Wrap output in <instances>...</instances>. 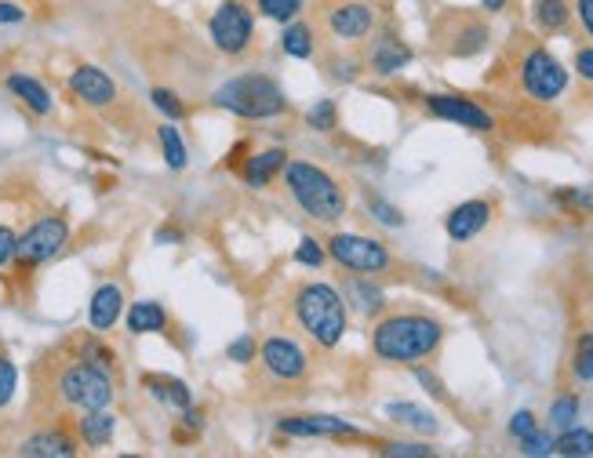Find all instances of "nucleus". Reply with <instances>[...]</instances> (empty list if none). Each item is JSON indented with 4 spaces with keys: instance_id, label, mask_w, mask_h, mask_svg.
<instances>
[{
    "instance_id": "nucleus-1",
    "label": "nucleus",
    "mask_w": 593,
    "mask_h": 458,
    "mask_svg": "<svg viewBox=\"0 0 593 458\" xmlns=\"http://www.w3.org/2000/svg\"><path fill=\"white\" fill-rule=\"evenodd\" d=\"M444 339L441 320L423 317V313H397L375 324L372 349L379 360L390 364H419V360L433 357Z\"/></svg>"
},
{
    "instance_id": "nucleus-2",
    "label": "nucleus",
    "mask_w": 593,
    "mask_h": 458,
    "mask_svg": "<svg viewBox=\"0 0 593 458\" xmlns=\"http://www.w3.org/2000/svg\"><path fill=\"white\" fill-rule=\"evenodd\" d=\"M284 182H288L292 200L310 215V219L339 222L342 215H346V193H342V186L324 168L310 164V160L284 164Z\"/></svg>"
},
{
    "instance_id": "nucleus-3",
    "label": "nucleus",
    "mask_w": 593,
    "mask_h": 458,
    "mask_svg": "<svg viewBox=\"0 0 593 458\" xmlns=\"http://www.w3.org/2000/svg\"><path fill=\"white\" fill-rule=\"evenodd\" d=\"M295 320L321 349H335L346 335V302L332 284H302L295 291Z\"/></svg>"
},
{
    "instance_id": "nucleus-4",
    "label": "nucleus",
    "mask_w": 593,
    "mask_h": 458,
    "mask_svg": "<svg viewBox=\"0 0 593 458\" xmlns=\"http://www.w3.org/2000/svg\"><path fill=\"white\" fill-rule=\"evenodd\" d=\"M212 102L219 110H230L233 117H244V120H270L288 110V99H284L281 84L270 77H262V73H244V77L226 80L222 88H215Z\"/></svg>"
},
{
    "instance_id": "nucleus-5",
    "label": "nucleus",
    "mask_w": 593,
    "mask_h": 458,
    "mask_svg": "<svg viewBox=\"0 0 593 458\" xmlns=\"http://www.w3.org/2000/svg\"><path fill=\"white\" fill-rule=\"evenodd\" d=\"M59 397L62 404L81 411H95V408H110L113 404V379L110 371L95 364V360H77L59 375Z\"/></svg>"
},
{
    "instance_id": "nucleus-6",
    "label": "nucleus",
    "mask_w": 593,
    "mask_h": 458,
    "mask_svg": "<svg viewBox=\"0 0 593 458\" xmlns=\"http://www.w3.org/2000/svg\"><path fill=\"white\" fill-rule=\"evenodd\" d=\"M208 33H212V44L222 55H241V51H248V44L255 37L252 8L241 4V0H222L215 8L212 22H208Z\"/></svg>"
},
{
    "instance_id": "nucleus-7",
    "label": "nucleus",
    "mask_w": 593,
    "mask_h": 458,
    "mask_svg": "<svg viewBox=\"0 0 593 458\" xmlns=\"http://www.w3.org/2000/svg\"><path fill=\"white\" fill-rule=\"evenodd\" d=\"M521 88L528 91L535 102L561 99L564 88H568V70H564L546 48H532L521 62Z\"/></svg>"
},
{
    "instance_id": "nucleus-8",
    "label": "nucleus",
    "mask_w": 593,
    "mask_h": 458,
    "mask_svg": "<svg viewBox=\"0 0 593 458\" xmlns=\"http://www.w3.org/2000/svg\"><path fill=\"white\" fill-rule=\"evenodd\" d=\"M66 244H70V222L59 219V215H48V219H37L22 233L15 259H19L22 266H41V262L55 259Z\"/></svg>"
},
{
    "instance_id": "nucleus-9",
    "label": "nucleus",
    "mask_w": 593,
    "mask_h": 458,
    "mask_svg": "<svg viewBox=\"0 0 593 458\" xmlns=\"http://www.w3.org/2000/svg\"><path fill=\"white\" fill-rule=\"evenodd\" d=\"M328 255L342 269H353V273H382V269L390 266L386 244H379L372 237H361V233H335L328 240Z\"/></svg>"
},
{
    "instance_id": "nucleus-10",
    "label": "nucleus",
    "mask_w": 593,
    "mask_h": 458,
    "mask_svg": "<svg viewBox=\"0 0 593 458\" xmlns=\"http://www.w3.org/2000/svg\"><path fill=\"white\" fill-rule=\"evenodd\" d=\"M375 19H379V15H375V8L368 0H339V4H332V8L324 11L328 33H332L335 40H346V44L372 37Z\"/></svg>"
},
{
    "instance_id": "nucleus-11",
    "label": "nucleus",
    "mask_w": 593,
    "mask_h": 458,
    "mask_svg": "<svg viewBox=\"0 0 593 458\" xmlns=\"http://www.w3.org/2000/svg\"><path fill=\"white\" fill-rule=\"evenodd\" d=\"M426 110H430L433 117L452 120V124L470 128V131H492L495 128L492 113L484 110V106H477L473 99H463V95H430V99H426Z\"/></svg>"
},
{
    "instance_id": "nucleus-12",
    "label": "nucleus",
    "mask_w": 593,
    "mask_h": 458,
    "mask_svg": "<svg viewBox=\"0 0 593 458\" xmlns=\"http://www.w3.org/2000/svg\"><path fill=\"white\" fill-rule=\"evenodd\" d=\"M259 360H262V368L281 382H299L302 375H306V353H302L292 339H281V335H273V339L262 342Z\"/></svg>"
},
{
    "instance_id": "nucleus-13",
    "label": "nucleus",
    "mask_w": 593,
    "mask_h": 458,
    "mask_svg": "<svg viewBox=\"0 0 593 458\" xmlns=\"http://www.w3.org/2000/svg\"><path fill=\"white\" fill-rule=\"evenodd\" d=\"M70 91L84 106H91V110H106V106L117 102V84H113L110 73L99 70V66H77V70L70 73Z\"/></svg>"
},
{
    "instance_id": "nucleus-14",
    "label": "nucleus",
    "mask_w": 593,
    "mask_h": 458,
    "mask_svg": "<svg viewBox=\"0 0 593 458\" xmlns=\"http://www.w3.org/2000/svg\"><path fill=\"white\" fill-rule=\"evenodd\" d=\"M284 437H357V429L346 419H335V415H288V419L277 422Z\"/></svg>"
},
{
    "instance_id": "nucleus-15",
    "label": "nucleus",
    "mask_w": 593,
    "mask_h": 458,
    "mask_svg": "<svg viewBox=\"0 0 593 458\" xmlns=\"http://www.w3.org/2000/svg\"><path fill=\"white\" fill-rule=\"evenodd\" d=\"M488 222H492V204H488V200H466V204L452 208V215L444 219V229H448V237H452L455 244H466V240L477 237Z\"/></svg>"
},
{
    "instance_id": "nucleus-16",
    "label": "nucleus",
    "mask_w": 593,
    "mask_h": 458,
    "mask_svg": "<svg viewBox=\"0 0 593 458\" xmlns=\"http://www.w3.org/2000/svg\"><path fill=\"white\" fill-rule=\"evenodd\" d=\"M124 313V291L117 284H102L95 288L91 295V306H88V324L95 331H110Z\"/></svg>"
},
{
    "instance_id": "nucleus-17",
    "label": "nucleus",
    "mask_w": 593,
    "mask_h": 458,
    "mask_svg": "<svg viewBox=\"0 0 593 458\" xmlns=\"http://www.w3.org/2000/svg\"><path fill=\"white\" fill-rule=\"evenodd\" d=\"M19 455L26 458H70L77 455V444H73L66 433L59 429H44V433H33L19 444Z\"/></svg>"
},
{
    "instance_id": "nucleus-18",
    "label": "nucleus",
    "mask_w": 593,
    "mask_h": 458,
    "mask_svg": "<svg viewBox=\"0 0 593 458\" xmlns=\"http://www.w3.org/2000/svg\"><path fill=\"white\" fill-rule=\"evenodd\" d=\"M8 91L22 102V106H26V110L37 113V117H48L51 106H55V102H51V91L44 88L37 77H26V73H11Z\"/></svg>"
},
{
    "instance_id": "nucleus-19",
    "label": "nucleus",
    "mask_w": 593,
    "mask_h": 458,
    "mask_svg": "<svg viewBox=\"0 0 593 458\" xmlns=\"http://www.w3.org/2000/svg\"><path fill=\"white\" fill-rule=\"evenodd\" d=\"M368 62H372V70L379 73V77H393V73H401L404 66L412 62V51L404 48L397 37H379L372 55H368Z\"/></svg>"
},
{
    "instance_id": "nucleus-20",
    "label": "nucleus",
    "mask_w": 593,
    "mask_h": 458,
    "mask_svg": "<svg viewBox=\"0 0 593 458\" xmlns=\"http://www.w3.org/2000/svg\"><path fill=\"white\" fill-rule=\"evenodd\" d=\"M146 389L153 393V400H161L164 408H175V411H186L193 404V393L190 386L182 379H171V375H146Z\"/></svg>"
},
{
    "instance_id": "nucleus-21",
    "label": "nucleus",
    "mask_w": 593,
    "mask_h": 458,
    "mask_svg": "<svg viewBox=\"0 0 593 458\" xmlns=\"http://www.w3.org/2000/svg\"><path fill=\"white\" fill-rule=\"evenodd\" d=\"M168 328V313H164L161 302H131L128 309V331L131 335H157V331Z\"/></svg>"
},
{
    "instance_id": "nucleus-22",
    "label": "nucleus",
    "mask_w": 593,
    "mask_h": 458,
    "mask_svg": "<svg viewBox=\"0 0 593 458\" xmlns=\"http://www.w3.org/2000/svg\"><path fill=\"white\" fill-rule=\"evenodd\" d=\"M288 164V153L284 150H262L259 157L248 160V168H244V182L252 186V190H266L273 182V175Z\"/></svg>"
},
{
    "instance_id": "nucleus-23",
    "label": "nucleus",
    "mask_w": 593,
    "mask_h": 458,
    "mask_svg": "<svg viewBox=\"0 0 593 458\" xmlns=\"http://www.w3.org/2000/svg\"><path fill=\"white\" fill-rule=\"evenodd\" d=\"M113 429H117V419L110 415V408H95L84 411L81 419V440L88 448H106L113 440Z\"/></svg>"
},
{
    "instance_id": "nucleus-24",
    "label": "nucleus",
    "mask_w": 593,
    "mask_h": 458,
    "mask_svg": "<svg viewBox=\"0 0 593 458\" xmlns=\"http://www.w3.org/2000/svg\"><path fill=\"white\" fill-rule=\"evenodd\" d=\"M157 142H161L164 164H168L171 171L186 168V142H182L179 128H175V120H164L161 128H157Z\"/></svg>"
},
{
    "instance_id": "nucleus-25",
    "label": "nucleus",
    "mask_w": 593,
    "mask_h": 458,
    "mask_svg": "<svg viewBox=\"0 0 593 458\" xmlns=\"http://www.w3.org/2000/svg\"><path fill=\"white\" fill-rule=\"evenodd\" d=\"M386 415L397 426L419 429V433H437V419L426 408H419V404H386Z\"/></svg>"
},
{
    "instance_id": "nucleus-26",
    "label": "nucleus",
    "mask_w": 593,
    "mask_h": 458,
    "mask_svg": "<svg viewBox=\"0 0 593 458\" xmlns=\"http://www.w3.org/2000/svg\"><path fill=\"white\" fill-rule=\"evenodd\" d=\"M553 455L564 458H590L593 455V433L590 429H561V437L553 440Z\"/></svg>"
},
{
    "instance_id": "nucleus-27",
    "label": "nucleus",
    "mask_w": 593,
    "mask_h": 458,
    "mask_svg": "<svg viewBox=\"0 0 593 458\" xmlns=\"http://www.w3.org/2000/svg\"><path fill=\"white\" fill-rule=\"evenodd\" d=\"M568 19H572V11H568L564 0H535V26H539L543 33L564 30Z\"/></svg>"
},
{
    "instance_id": "nucleus-28",
    "label": "nucleus",
    "mask_w": 593,
    "mask_h": 458,
    "mask_svg": "<svg viewBox=\"0 0 593 458\" xmlns=\"http://www.w3.org/2000/svg\"><path fill=\"white\" fill-rule=\"evenodd\" d=\"M281 48L284 55H292V59H310L313 55V30L306 22H288V30L281 33Z\"/></svg>"
},
{
    "instance_id": "nucleus-29",
    "label": "nucleus",
    "mask_w": 593,
    "mask_h": 458,
    "mask_svg": "<svg viewBox=\"0 0 593 458\" xmlns=\"http://www.w3.org/2000/svg\"><path fill=\"white\" fill-rule=\"evenodd\" d=\"M572 375L579 382H593V335H579V342H575Z\"/></svg>"
},
{
    "instance_id": "nucleus-30",
    "label": "nucleus",
    "mask_w": 593,
    "mask_h": 458,
    "mask_svg": "<svg viewBox=\"0 0 593 458\" xmlns=\"http://www.w3.org/2000/svg\"><path fill=\"white\" fill-rule=\"evenodd\" d=\"M575 419H579V397L564 393L550 404V426L553 429H572Z\"/></svg>"
},
{
    "instance_id": "nucleus-31",
    "label": "nucleus",
    "mask_w": 593,
    "mask_h": 458,
    "mask_svg": "<svg viewBox=\"0 0 593 458\" xmlns=\"http://www.w3.org/2000/svg\"><path fill=\"white\" fill-rule=\"evenodd\" d=\"M302 4H306V0H255V8L273 22H292L302 11Z\"/></svg>"
},
{
    "instance_id": "nucleus-32",
    "label": "nucleus",
    "mask_w": 593,
    "mask_h": 458,
    "mask_svg": "<svg viewBox=\"0 0 593 458\" xmlns=\"http://www.w3.org/2000/svg\"><path fill=\"white\" fill-rule=\"evenodd\" d=\"M350 295L357 299V309H361V313H379V309L386 306V299H382V291L375 288V284H364V280H353V284H350Z\"/></svg>"
},
{
    "instance_id": "nucleus-33",
    "label": "nucleus",
    "mask_w": 593,
    "mask_h": 458,
    "mask_svg": "<svg viewBox=\"0 0 593 458\" xmlns=\"http://www.w3.org/2000/svg\"><path fill=\"white\" fill-rule=\"evenodd\" d=\"M335 102L332 99H321V102H313L310 106V113H306V124H310L313 131H332L335 128Z\"/></svg>"
},
{
    "instance_id": "nucleus-34",
    "label": "nucleus",
    "mask_w": 593,
    "mask_h": 458,
    "mask_svg": "<svg viewBox=\"0 0 593 458\" xmlns=\"http://www.w3.org/2000/svg\"><path fill=\"white\" fill-rule=\"evenodd\" d=\"M15 389H19V368H15V360L0 353V408H8Z\"/></svg>"
},
{
    "instance_id": "nucleus-35",
    "label": "nucleus",
    "mask_w": 593,
    "mask_h": 458,
    "mask_svg": "<svg viewBox=\"0 0 593 458\" xmlns=\"http://www.w3.org/2000/svg\"><path fill=\"white\" fill-rule=\"evenodd\" d=\"M150 99H153V106H157V110H161L168 120H182V117H186V106L179 102V95H175V91L153 88V91H150Z\"/></svg>"
},
{
    "instance_id": "nucleus-36",
    "label": "nucleus",
    "mask_w": 593,
    "mask_h": 458,
    "mask_svg": "<svg viewBox=\"0 0 593 458\" xmlns=\"http://www.w3.org/2000/svg\"><path fill=\"white\" fill-rule=\"evenodd\" d=\"M459 40H463V44H455V48H452L455 55H477V51L488 44V30H484V26H477V22H470V26L459 33Z\"/></svg>"
},
{
    "instance_id": "nucleus-37",
    "label": "nucleus",
    "mask_w": 593,
    "mask_h": 458,
    "mask_svg": "<svg viewBox=\"0 0 593 458\" xmlns=\"http://www.w3.org/2000/svg\"><path fill=\"white\" fill-rule=\"evenodd\" d=\"M324 259H328V251L321 248V244H317V240L313 237H302L299 240V248H295V262H299V266H324Z\"/></svg>"
},
{
    "instance_id": "nucleus-38",
    "label": "nucleus",
    "mask_w": 593,
    "mask_h": 458,
    "mask_svg": "<svg viewBox=\"0 0 593 458\" xmlns=\"http://www.w3.org/2000/svg\"><path fill=\"white\" fill-rule=\"evenodd\" d=\"M521 455H528V458H543V455H553V440L546 437V433H528V437L521 440Z\"/></svg>"
},
{
    "instance_id": "nucleus-39",
    "label": "nucleus",
    "mask_w": 593,
    "mask_h": 458,
    "mask_svg": "<svg viewBox=\"0 0 593 458\" xmlns=\"http://www.w3.org/2000/svg\"><path fill=\"white\" fill-rule=\"evenodd\" d=\"M382 455L386 458H430L433 448H426V444H382Z\"/></svg>"
},
{
    "instance_id": "nucleus-40",
    "label": "nucleus",
    "mask_w": 593,
    "mask_h": 458,
    "mask_svg": "<svg viewBox=\"0 0 593 458\" xmlns=\"http://www.w3.org/2000/svg\"><path fill=\"white\" fill-rule=\"evenodd\" d=\"M255 353H259V346H255L252 335H237V339L230 342V349H226V357L237 360V364H248Z\"/></svg>"
},
{
    "instance_id": "nucleus-41",
    "label": "nucleus",
    "mask_w": 593,
    "mask_h": 458,
    "mask_svg": "<svg viewBox=\"0 0 593 458\" xmlns=\"http://www.w3.org/2000/svg\"><path fill=\"white\" fill-rule=\"evenodd\" d=\"M535 415L532 411H517V415H513L510 419V437H517V440H524L528 437V433H535Z\"/></svg>"
},
{
    "instance_id": "nucleus-42",
    "label": "nucleus",
    "mask_w": 593,
    "mask_h": 458,
    "mask_svg": "<svg viewBox=\"0 0 593 458\" xmlns=\"http://www.w3.org/2000/svg\"><path fill=\"white\" fill-rule=\"evenodd\" d=\"M19 22H26V8L15 0H0V26H19Z\"/></svg>"
},
{
    "instance_id": "nucleus-43",
    "label": "nucleus",
    "mask_w": 593,
    "mask_h": 458,
    "mask_svg": "<svg viewBox=\"0 0 593 458\" xmlns=\"http://www.w3.org/2000/svg\"><path fill=\"white\" fill-rule=\"evenodd\" d=\"M15 251H19V237H15V229L0 226V266L15 259Z\"/></svg>"
},
{
    "instance_id": "nucleus-44",
    "label": "nucleus",
    "mask_w": 593,
    "mask_h": 458,
    "mask_svg": "<svg viewBox=\"0 0 593 458\" xmlns=\"http://www.w3.org/2000/svg\"><path fill=\"white\" fill-rule=\"evenodd\" d=\"M372 211H375V219L379 222H386V226H404V219H401V211L397 208H390V204H386V200H372Z\"/></svg>"
},
{
    "instance_id": "nucleus-45",
    "label": "nucleus",
    "mask_w": 593,
    "mask_h": 458,
    "mask_svg": "<svg viewBox=\"0 0 593 458\" xmlns=\"http://www.w3.org/2000/svg\"><path fill=\"white\" fill-rule=\"evenodd\" d=\"M575 73L593 84V48H579V51H575Z\"/></svg>"
},
{
    "instance_id": "nucleus-46",
    "label": "nucleus",
    "mask_w": 593,
    "mask_h": 458,
    "mask_svg": "<svg viewBox=\"0 0 593 458\" xmlns=\"http://www.w3.org/2000/svg\"><path fill=\"white\" fill-rule=\"evenodd\" d=\"M575 15L583 22V30L593 37V0H575Z\"/></svg>"
},
{
    "instance_id": "nucleus-47",
    "label": "nucleus",
    "mask_w": 593,
    "mask_h": 458,
    "mask_svg": "<svg viewBox=\"0 0 593 458\" xmlns=\"http://www.w3.org/2000/svg\"><path fill=\"white\" fill-rule=\"evenodd\" d=\"M561 200H568V204H579V208H593V186H590V190H579V193H561Z\"/></svg>"
},
{
    "instance_id": "nucleus-48",
    "label": "nucleus",
    "mask_w": 593,
    "mask_h": 458,
    "mask_svg": "<svg viewBox=\"0 0 593 458\" xmlns=\"http://www.w3.org/2000/svg\"><path fill=\"white\" fill-rule=\"evenodd\" d=\"M168 240H182V233H175V229H157V244H168Z\"/></svg>"
},
{
    "instance_id": "nucleus-49",
    "label": "nucleus",
    "mask_w": 593,
    "mask_h": 458,
    "mask_svg": "<svg viewBox=\"0 0 593 458\" xmlns=\"http://www.w3.org/2000/svg\"><path fill=\"white\" fill-rule=\"evenodd\" d=\"M484 4V11H503L506 8V0H481Z\"/></svg>"
}]
</instances>
